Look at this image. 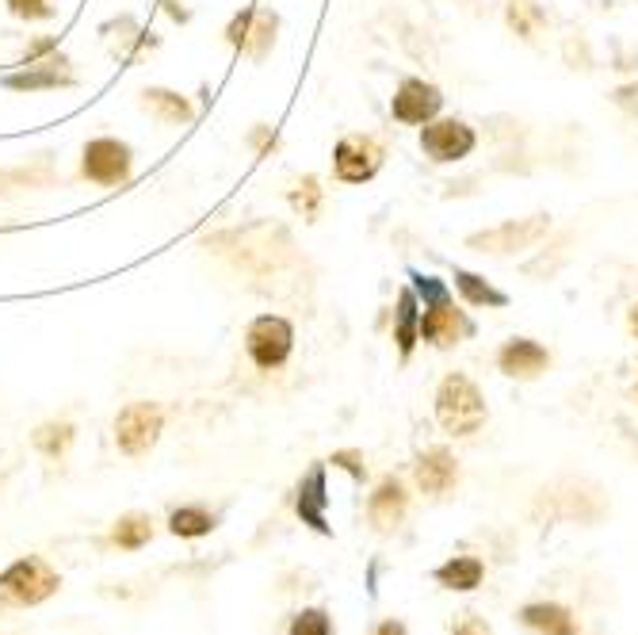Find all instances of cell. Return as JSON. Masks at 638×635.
Instances as JSON below:
<instances>
[{"mask_svg": "<svg viewBox=\"0 0 638 635\" xmlns=\"http://www.w3.org/2000/svg\"><path fill=\"white\" fill-rule=\"evenodd\" d=\"M35 444H39L43 456L58 460L65 448L73 444V425H69V421H50V425H43V429L35 433Z\"/></svg>", "mask_w": 638, "mask_h": 635, "instance_id": "cell-20", "label": "cell"}, {"mask_svg": "<svg viewBox=\"0 0 638 635\" xmlns=\"http://www.w3.org/2000/svg\"><path fill=\"white\" fill-rule=\"evenodd\" d=\"M417 333H421V326H417V299H413V291H402V299H398V329H394V341H398L402 356L413 352Z\"/></svg>", "mask_w": 638, "mask_h": 635, "instance_id": "cell-19", "label": "cell"}, {"mask_svg": "<svg viewBox=\"0 0 638 635\" xmlns=\"http://www.w3.org/2000/svg\"><path fill=\"white\" fill-rule=\"evenodd\" d=\"M421 150L432 161H459L474 150V131L459 119H440V123H425L421 131Z\"/></svg>", "mask_w": 638, "mask_h": 635, "instance_id": "cell-6", "label": "cell"}, {"mask_svg": "<svg viewBox=\"0 0 638 635\" xmlns=\"http://www.w3.org/2000/svg\"><path fill=\"white\" fill-rule=\"evenodd\" d=\"M543 230H547V219L505 222V226H497V230H490V234L470 238V245H474V249H482V253H516V249H528L532 241L543 238Z\"/></svg>", "mask_w": 638, "mask_h": 635, "instance_id": "cell-9", "label": "cell"}, {"mask_svg": "<svg viewBox=\"0 0 638 635\" xmlns=\"http://www.w3.org/2000/svg\"><path fill=\"white\" fill-rule=\"evenodd\" d=\"M0 590L20 605H39L58 590V574L46 567L43 559H20L0 574Z\"/></svg>", "mask_w": 638, "mask_h": 635, "instance_id": "cell-5", "label": "cell"}, {"mask_svg": "<svg viewBox=\"0 0 638 635\" xmlns=\"http://www.w3.org/2000/svg\"><path fill=\"white\" fill-rule=\"evenodd\" d=\"M547 364H551L547 349L528 341V337H516V341H509V345L501 349V372L512 375V379H532V375H539Z\"/></svg>", "mask_w": 638, "mask_h": 635, "instance_id": "cell-11", "label": "cell"}, {"mask_svg": "<svg viewBox=\"0 0 638 635\" xmlns=\"http://www.w3.org/2000/svg\"><path fill=\"white\" fill-rule=\"evenodd\" d=\"M432 307H425V318H421V337L432 341V345H459V337L467 333V322H463V314L451 307V299L440 295V299H428Z\"/></svg>", "mask_w": 638, "mask_h": 635, "instance_id": "cell-10", "label": "cell"}, {"mask_svg": "<svg viewBox=\"0 0 638 635\" xmlns=\"http://www.w3.org/2000/svg\"><path fill=\"white\" fill-rule=\"evenodd\" d=\"M455 460L447 456L444 448H436V452H428V456H421V463H417V486L425 490V494H444L447 486L455 482Z\"/></svg>", "mask_w": 638, "mask_h": 635, "instance_id": "cell-14", "label": "cell"}, {"mask_svg": "<svg viewBox=\"0 0 638 635\" xmlns=\"http://www.w3.org/2000/svg\"><path fill=\"white\" fill-rule=\"evenodd\" d=\"M379 635H405V628H402V624H394V620H390V624H383V628H379Z\"/></svg>", "mask_w": 638, "mask_h": 635, "instance_id": "cell-28", "label": "cell"}, {"mask_svg": "<svg viewBox=\"0 0 638 635\" xmlns=\"http://www.w3.org/2000/svg\"><path fill=\"white\" fill-rule=\"evenodd\" d=\"M149 536H153V528H149V517H142V513H130V517H123L115 525V544L119 548H142Z\"/></svg>", "mask_w": 638, "mask_h": 635, "instance_id": "cell-21", "label": "cell"}, {"mask_svg": "<svg viewBox=\"0 0 638 635\" xmlns=\"http://www.w3.org/2000/svg\"><path fill=\"white\" fill-rule=\"evenodd\" d=\"M130 165H134V157H130L127 142H119V138H92L85 146L81 173L92 184H100V188H115V184H123L130 176Z\"/></svg>", "mask_w": 638, "mask_h": 635, "instance_id": "cell-4", "label": "cell"}, {"mask_svg": "<svg viewBox=\"0 0 638 635\" xmlns=\"http://www.w3.org/2000/svg\"><path fill=\"white\" fill-rule=\"evenodd\" d=\"M405 513V490L394 479H386L375 494H371V521L379 528L398 525Z\"/></svg>", "mask_w": 638, "mask_h": 635, "instance_id": "cell-15", "label": "cell"}, {"mask_svg": "<svg viewBox=\"0 0 638 635\" xmlns=\"http://www.w3.org/2000/svg\"><path fill=\"white\" fill-rule=\"evenodd\" d=\"M8 8H12V16H20V20H50V16H54L50 0H8Z\"/></svg>", "mask_w": 638, "mask_h": 635, "instance_id": "cell-24", "label": "cell"}, {"mask_svg": "<svg viewBox=\"0 0 638 635\" xmlns=\"http://www.w3.org/2000/svg\"><path fill=\"white\" fill-rule=\"evenodd\" d=\"M524 620L543 635H577L574 616L566 613V609H558V605H532V609L524 613Z\"/></svg>", "mask_w": 638, "mask_h": 635, "instance_id": "cell-17", "label": "cell"}, {"mask_svg": "<svg viewBox=\"0 0 638 635\" xmlns=\"http://www.w3.org/2000/svg\"><path fill=\"white\" fill-rule=\"evenodd\" d=\"M379 146L375 142H367V138H344L341 146H337V154H333V165H337V176H341L344 184H363V180H371V176L379 173Z\"/></svg>", "mask_w": 638, "mask_h": 635, "instance_id": "cell-7", "label": "cell"}, {"mask_svg": "<svg viewBox=\"0 0 638 635\" xmlns=\"http://www.w3.org/2000/svg\"><path fill=\"white\" fill-rule=\"evenodd\" d=\"M333 463H341V467H348V471H352L356 479L363 475V463H360V456H356V452H337V456H333Z\"/></svg>", "mask_w": 638, "mask_h": 635, "instance_id": "cell-26", "label": "cell"}, {"mask_svg": "<svg viewBox=\"0 0 638 635\" xmlns=\"http://www.w3.org/2000/svg\"><path fill=\"white\" fill-rule=\"evenodd\" d=\"M169 525L176 536H207L214 528V517L211 513H203V509H176Z\"/></svg>", "mask_w": 638, "mask_h": 635, "instance_id": "cell-23", "label": "cell"}, {"mask_svg": "<svg viewBox=\"0 0 638 635\" xmlns=\"http://www.w3.org/2000/svg\"><path fill=\"white\" fill-rule=\"evenodd\" d=\"M146 108L161 119V123H188L192 119V104L184 96H176L169 88H146Z\"/></svg>", "mask_w": 638, "mask_h": 635, "instance_id": "cell-16", "label": "cell"}, {"mask_svg": "<svg viewBox=\"0 0 638 635\" xmlns=\"http://www.w3.org/2000/svg\"><path fill=\"white\" fill-rule=\"evenodd\" d=\"M440 586H447V590H474L478 582H482V563L478 559H451L447 567H440Z\"/></svg>", "mask_w": 638, "mask_h": 635, "instance_id": "cell-18", "label": "cell"}, {"mask_svg": "<svg viewBox=\"0 0 638 635\" xmlns=\"http://www.w3.org/2000/svg\"><path fill=\"white\" fill-rule=\"evenodd\" d=\"M291 345H295V329L279 314H260L245 333V349H249L256 368H264V372L279 368L291 356Z\"/></svg>", "mask_w": 638, "mask_h": 635, "instance_id": "cell-2", "label": "cell"}, {"mask_svg": "<svg viewBox=\"0 0 638 635\" xmlns=\"http://www.w3.org/2000/svg\"><path fill=\"white\" fill-rule=\"evenodd\" d=\"M436 417L451 437H470L486 425V398L467 375H447L436 391Z\"/></svg>", "mask_w": 638, "mask_h": 635, "instance_id": "cell-1", "label": "cell"}, {"mask_svg": "<svg viewBox=\"0 0 638 635\" xmlns=\"http://www.w3.org/2000/svg\"><path fill=\"white\" fill-rule=\"evenodd\" d=\"M291 635H329V616L310 609V613H302L295 624H291Z\"/></svg>", "mask_w": 638, "mask_h": 635, "instance_id": "cell-25", "label": "cell"}, {"mask_svg": "<svg viewBox=\"0 0 638 635\" xmlns=\"http://www.w3.org/2000/svg\"><path fill=\"white\" fill-rule=\"evenodd\" d=\"M298 513H302V521L306 525H314L318 532H329L325 525V471L314 467L306 482L298 486Z\"/></svg>", "mask_w": 638, "mask_h": 635, "instance_id": "cell-13", "label": "cell"}, {"mask_svg": "<svg viewBox=\"0 0 638 635\" xmlns=\"http://www.w3.org/2000/svg\"><path fill=\"white\" fill-rule=\"evenodd\" d=\"M161 425H165V417L161 410L153 406V402H130L127 410H119L115 417V444H119V452L123 456H146L149 448L157 444L161 437Z\"/></svg>", "mask_w": 638, "mask_h": 635, "instance_id": "cell-3", "label": "cell"}, {"mask_svg": "<svg viewBox=\"0 0 638 635\" xmlns=\"http://www.w3.org/2000/svg\"><path fill=\"white\" fill-rule=\"evenodd\" d=\"M69 81H73L69 62H65L62 54H58V58H46V62L27 66L23 73H12L4 85L16 88V92H39V88H58V85H69Z\"/></svg>", "mask_w": 638, "mask_h": 635, "instance_id": "cell-12", "label": "cell"}, {"mask_svg": "<svg viewBox=\"0 0 638 635\" xmlns=\"http://www.w3.org/2000/svg\"><path fill=\"white\" fill-rule=\"evenodd\" d=\"M455 635H490V632H486V624H478L474 616H463V620L455 624Z\"/></svg>", "mask_w": 638, "mask_h": 635, "instance_id": "cell-27", "label": "cell"}, {"mask_svg": "<svg viewBox=\"0 0 638 635\" xmlns=\"http://www.w3.org/2000/svg\"><path fill=\"white\" fill-rule=\"evenodd\" d=\"M440 104H444V96H440L436 85L405 81V85L398 88V96H394V119H398V123H409V127L432 123V115L440 111Z\"/></svg>", "mask_w": 638, "mask_h": 635, "instance_id": "cell-8", "label": "cell"}, {"mask_svg": "<svg viewBox=\"0 0 638 635\" xmlns=\"http://www.w3.org/2000/svg\"><path fill=\"white\" fill-rule=\"evenodd\" d=\"M631 329H635V337H638V307L631 310Z\"/></svg>", "mask_w": 638, "mask_h": 635, "instance_id": "cell-29", "label": "cell"}, {"mask_svg": "<svg viewBox=\"0 0 638 635\" xmlns=\"http://www.w3.org/2000/svg\"><path fill=\"white\" fill-rule=\"evenodd\" d=\"M455 284H459V291L467 295V303H493V307H501L505 303V295H497L482 276H474V272H455Z\"/></svg>", "mask_w": 638, "mask_h": 635, "instance_id": "cell-22", "label": "cell"}]
</instances>
